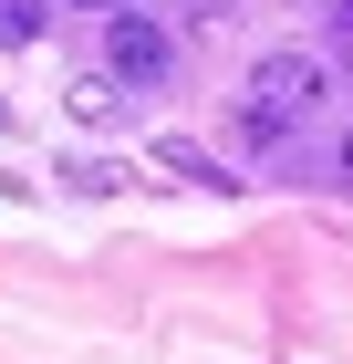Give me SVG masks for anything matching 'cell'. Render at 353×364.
I'll return each mask as SVG.
<instances>
[{
  "instance_id": "52a82bcc",
  "label": "cell",
  "mask_w": 353,
  "mask_h": 364,
  "mask_svg": "<svg viewBox=\"0 0 353 364\" xmlns=\"http://www.w3.org/2000/svg\"><path fill=\"white\" fill-rule=\"evenodd\" d=\"M73 11H104V21H114V11H136V0H73Z\"/></svg>"
},
{
  "instance_id": "8992f818",
  "label": "cell",
  "mask_w": 353,
  "mask_h": 364,
  "mask_svg": "<svg viewBox=\"0 0 353 364\" xmlns=\"http://www.w3.org/2000/svg\"><path fill=\"white\" fill-rule=\"evenodd\" d=\"M332 177H343V188H353V125H343V146H332Z\"/></svg>"
},
{
  "instance_id": "277c9868",
  "label": "cell",
  "mask_w": 353,
  "mask_h": 364,
  "mask_svg": "<svg viewBox=\"0 0 353 364\" xmlns=\"http://www.w3.org/2000/svg\"><path fill=\"white\" fill-rule=\"evenodd\" d=\"M156 156H166V167H177V177H197V188H229V177H218L208 156H197V146H156Z\"/></svg>"
},
{
  "instance_id": "6da1fadb",
  "label": "cell",
  "mask_w": 353,
  "mask_h": 364,
  "mask_svg": "<svg viewBox=\"0 0 353 364\" xmlns=\"http://www.w3.org/2000/svg\"><path fill=\"white\" fill-rule=\"evenodd\" d=\"M322 94H332V63H322V53H301V42H291V53H260V63H249L239 136H249V146H281L301 114H322Z\"/></svg>"
},
{
  "instance_id": "5b68a950",
  "label": "cell",
  "mask_w": 353,
  "mask_h": 364,
  "mask_svg": "<svg viewBox=\"0 0 353 364\" xmlns=\"http://www.w3.org/2000/svg\"><path fill=\"white\" fill-rule=\"evenodd\" d=\"M322 31H332V42L353 53V0H332V11H322Z\"/></svg>"
},
{
  "instance_id": "7a4b0ae2",
  "label": "cell",
  "mask_w": 353,
  "mask_h": 364,
  "mask_svg": "<svg viewBox=\"0 0 353 364\" xmlns=\"http://www.w3.org/2000/svg\"><path fill=\"white\" fill-rule=\"evenodd\" d=\"M104 73H114V84H146V94L177 73V42H166L156 11H114V21H104Z\"/></svg>"
},
{
  "instance_id": "3957f363",
  "label": "cell",
  "mask_w": 353,
  "mask_h": 364,
  "mask_svg": "<svg viewBox=\"0 0 353 364\" xmlns=\"http://www.w3.org/2000/svg\"><path fill=\"white\" fill-rule=\"evenodd\" d=\"M42 11L53 0H0V42H42Z\"/></svg>"
}]
</instances>
